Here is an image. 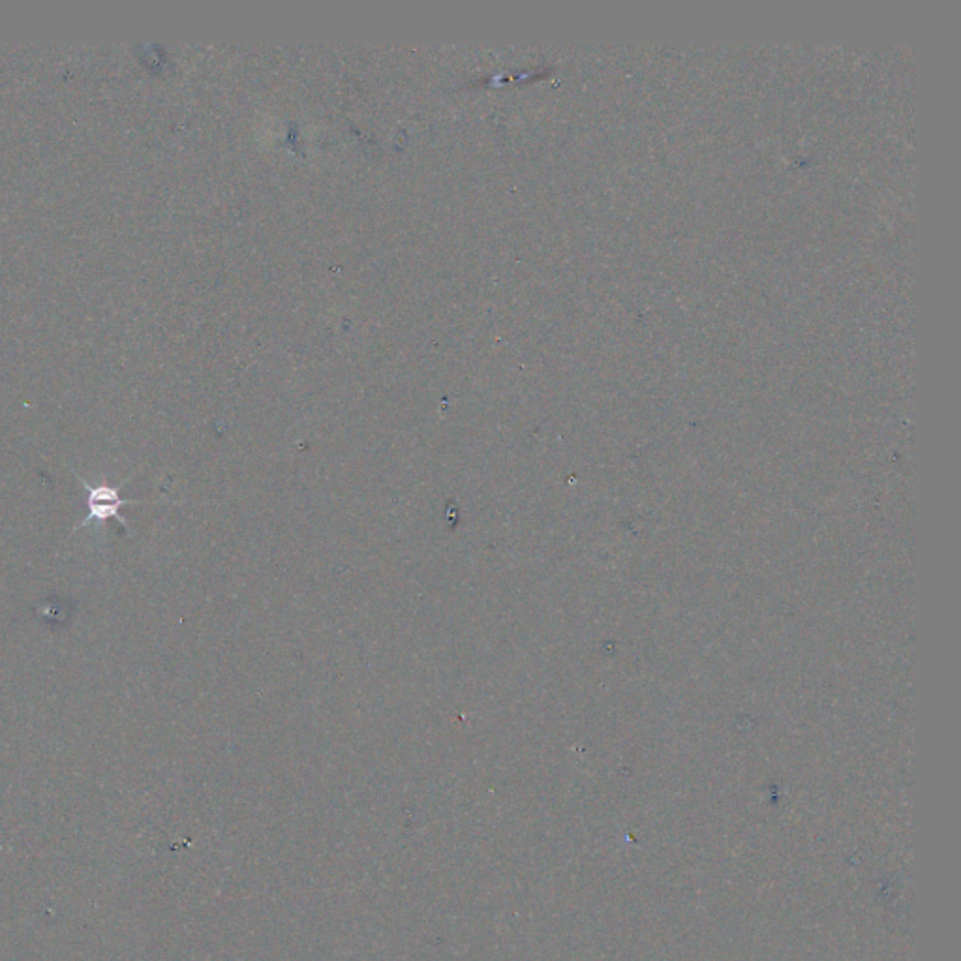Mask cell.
I'll list each match as a JSON object with an SVG mask.
<instances>
[{
	"instance_id": "1",
	"label": "cell",
	"mask_w": 961,
	"mask_h": 961,
	"mask_svg": "<svg viewBox=\"0 0 961 961\" xmlns=\"http://www.w3.org/2000/svg\"><path fill=\"white\" fill-rule=\"evenodd\" d=\"M79 483L83 485V489L87 492V507H89V513L83 522H79L74 532L85 528L92 524L96 528V532H102L104 524H106L107 519L117 520L123 528H126V520H124L123 515H121V507L128 504H134L132 500H124L121 496L119 489L111 487L106 481L94 485V483H89L87 479H83L81 475H77Z\"/></svg>"
}]
</instances>
